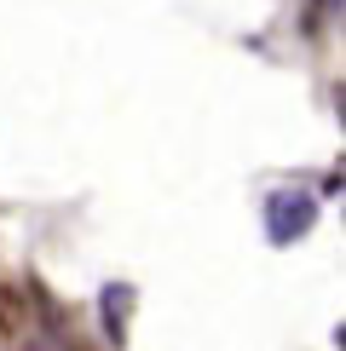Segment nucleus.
Listing matches in <instances>:
<instances>
[{"instance_id":"f257e3e1","label":"nucleus","mask_w":346,"mask_h":351,"mask_svg":"<svg viewBox=\"0 0 346 351\" xmlns=\"http://www.w3.org/2000/svg\"><path fill=\"white\" fill-rule=\"evenodd\" d=\"M312 225H317V202L306 196V190H271L266 196V237L277 247L300 242Z\"/></svg>"},{"instance_id":"f03ea898","label":"nucleus","mask_w":346,"mask_h":351,"mask_svg":"<svg viewBox=\"0 0 346 351\" xmlns=\"http://www.w3.org/2000/svg\"><path fill=\"white\" fill-rule=\"evenodd\" d=\"M29 334V294L18 282H0V340H23Z\"/></svg>"}]
</instances>
